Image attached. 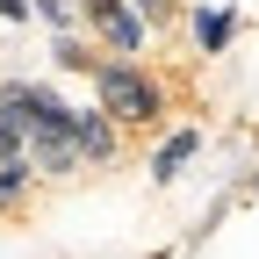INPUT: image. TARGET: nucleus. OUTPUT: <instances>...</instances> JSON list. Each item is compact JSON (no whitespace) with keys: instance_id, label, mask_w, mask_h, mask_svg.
<instances>
[{"instance_id":"nucleus-6","label":"nucleus","mask_w":259,"mask_h":259,"mask_svg":"<svg viewBox=\"0 0 259 259\" xmlns=\"http://www.w3.org/2000/svg\"><path fill=\"white\" fill-rule=\"evenodd\" d=\"M22 187H29V158H8L0 166V202H22Z\"/></svg>"},{"instance_id":"nucleus-3","label":"nucleus","mask_w":259,"mask_h":259,"mask_svg":"<svg viewBox=\"0 0 259 259\" xmlns=\"http://www.w3.org/2000/svg\"><path fill=\"white\" fill-rule=\"evenodd\" d=\"M194 144H202L194 130H180V137H166V144H158V158H151V173H158V180H173V173L187 166V158H194Z\"/></svg>"},{"instance_id":"nucleus-8","label":"nucleus","mask_w":259,"mask_h":259,"mask_svg":"<svg viewBox=\"0 0 259 259\" xmlns=\"http://www.w3.org/2000/svg\"><path fill=\"white\" fill-rule=\"evenodd\" d=\"M0 15H8V22H22V15H29V0H0Z\"/></svg>"},{"instance_id":"nucleus-7","label":"nucleus","mask_w":259,"mask_h":259,"mask_svg":"<svg viewBox=\"0 0 259 259\" xmlns=\"http://www.w3.org/2000/svg\"><path fill=\"white\" fill-rule=\"evenodd\" d=\"M29 8H36L51 29H65V22H72V0H29Z\"/></svg>"},{"instance_id":"nucleus-1","label":"nucleus","mask_w":259,"mask_h":259,"mask_svg":"<svg viewBox=\"0 0 259 259\" xmlns=\"http://www.w3.org/2000/svg\"><path fill=\"white\" fill-rule=\"evenodd\" d=\"M94 94H101L108 122H158V108H166V94H158V79L144 72L137 58H115V65H94Z\"/></svg>"},{"instance_id":"nucleus-5","label":"nucleus","mask_w":259,"mask_h":259,"mask_svg":"<svg viewBox=\"0 0 259 259\" xmlns=\"http://www.w3.org/2000/svg\"><path fill=\"white\" fill-rule=\"evenodd\" d=\"M29 151V122L15 115V108H0V166H8V158H22Z\"/></svg>"},{"instance_id":"nucleus-2","label":"nucleus","mask_w":259,"mask_h":259,"mask_svg":"<svg viewBox=\"0 0 259 259\" xmlns=\"http://www.w3.org/2000/svg\"><path fill=\"white\" fill-rule=\"evenodd\" d=\"M72 137H79V158H108L115 151V122L101 108H72Z\"/></svg>"},{"instance_id":"nucleus-4","label":"nucleus","mask_w":259,"mask_h":259,"mask_svg":"<svg viewBox=\"0 0 259 259\" xmlns=\"http://www.w3.org/2000/svg\"><path fill=\"white\" fill-rule=\"evenodd\" d=\"M194 44H202V51L231 44V8H202V15H194Z\"/></svg>"}]
</instances>
